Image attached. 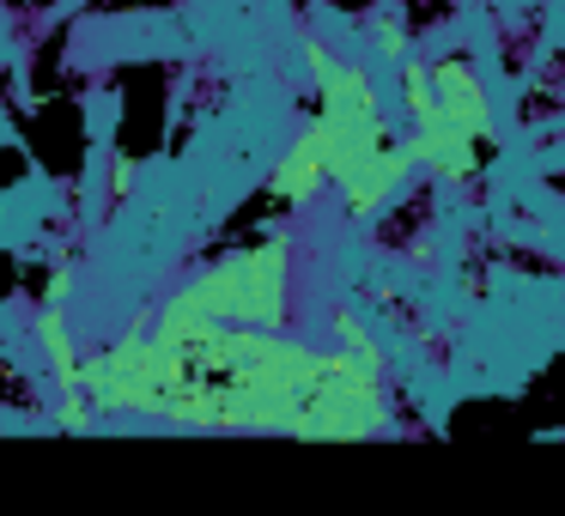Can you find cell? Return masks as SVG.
<instances>
[{"instance_id":"6da1fadb","label":"cell","mask_w":565,"mask_h":516,"mask_svg":"<svg viewBox=\"0 0 565 516\" xmlns=\"http://www.w3.org/2000/svg\"><path fill=\"white\" fill-rule=\"evenodd\" d=\"M177 304L213 322H244V329H292L298 310V256L292 232H268L244 249H225L220 261L195 268L177 286Z\"/></svg>"},{"instance_id":"7a4b0ae2","label":"cell","mask_w":565,"mask_h":516,"mask_svg":"<svg viewBox=\"0 0 565 516\" xmlns=\"http://www.w3.org/2000/svg\"><path fill=\"white\" fill-rule=\"evenodd\" d=\"M414 183H419L414 152H407V140H402V135H390L383 147H371L365 159L347 164V171L334 176L329 189H334V201H341L347 225H371V219H383V213H390Z\"/></svg>"},{"instance_id":"3957f363","label":"cell","mask_w":565,"mask_h":516,"mask_svg":"<svg viewBox=\"0 0 565 516\" xmlns=\"http://www.w3.org/2000/svg\"><path fill=\"white\" fill-rule=\"evenodd\" d=\"M426 67H431V110L450 116L462 135H475L487 147L499 135V110H492V92L480 79V67L468 55H431Z\"/></svg>"},{"instance_id":"277c9868","label":"cell","mask_w":565,"mask_h":516,"mask_svg":"<svg viewBox=\"0 0 565 516\" xmlns=\"http://www.w3.org/2000/svg\"><path fill=\"white\" fill-rule=\"evenodd\" d=\"M268 189L286 201V207H310L317 195H329V164H322V147L310 135V122L292 135V147L280 152V164L268 171Z\"/></svg>"},{"instance_id":"5b68a950","label":"cell","mask_w":565,"mask_h":516,"mask_svg":"<svg viewBox=\"0 0 565 516\" xmlns=\"http://www.w3.org/2000/svg\"><path fill=\"white\" fill-rule=\"evenodd\" d=\"M38 341L50 346V365H55V389H74V377H79V353H74V341H67V316L62 310H43V322H38Z\"/></svg>"},{"instance_id":"8992f818","label":"cell","mask_w":565,"mask_h":516,"mask_svg":"<svg viewBox=\"0 0 565 516\" xmlns=\"http://www.w3.org/2000/svg\"><path fill=\"white\" fill-rule=\"evenodd\" d=\"M377 55H383V62H402V55H414L402 19H383V25H377Z\"/></svg>"}]
</instances>
